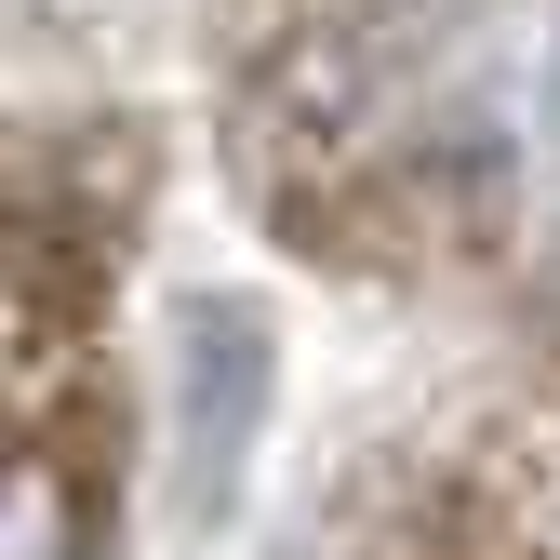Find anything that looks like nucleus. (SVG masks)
I'll use <instances>...</instances> for the list:
<instances>
[{"label": "nucleus", "instance_id": "1", "mask_svg": "<svg viewBox=\"0 0 560 560\" xmlns=\"http://www.w3.org/2000/svg\"><path fill=\"white\" fill-rule=\"evenodd\" d=\"M107 547V320L94 267L0 174V560Z\"/></svg>", "mask_w": 560, "mask_h": 560}]
</instances>
